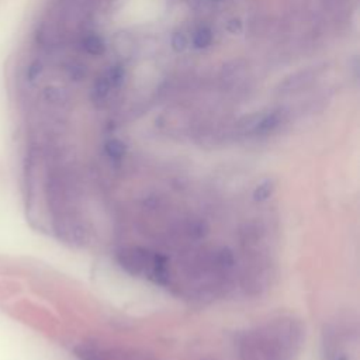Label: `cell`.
Returning <instances> with one entry per match:
<instances>
[{
    "label": "cell",
    "instance_id": "6da1fadb",
    "mask_svg": "<svg viewBox=\"0 0 360 360\" xmlns=\"http://www.w3.org/2000/svg\"><path fill=\"white\" fill-rule=\"evenodd\" d=\"M301 328L288 318H280L249 330L238 343L240 360H297L301 347Z\"/></svg>",
    "mask_w": 360,
    "mask_h": 360
},
{
    "label": "cell",
    "instance_id": "7a4b0ae2",
    "mask_svg": "<svg viewBox=\"0 0 360 360\" xmlns=\"http://www.w3.org/2000/svg\"><path fill=\"white\" fill-rule=\"evenodd\" d=\"M117 256L120 264L128 273L160 285H167L170 283L169 262L163 255L146 248L128 246L122 248Z\"/></svg>",
    "mask_w": 360,
    "mask_h": 360
},
{
    "label": "cell",
    "instance_id": "3957f363",
    "mask_svg": "<svg viewBox=\"0 0 360 360\" xmlns=\"http://www.w3.org/2000/svg\"><path fill=\"white\" fill-rule=\"evenodd\" d=\"M82 360H149L143 354L118 347H100V346H84L77 352Z\"/></svg>",
    "mask_w": 360,
    "mask_h": 360
},
{
    "label": "cell",
    "instance_id": "277c9868",
    "mask_svg": "<svg viewBox=\"0 0 360 360\" xmlns=\"http://www.w3.org/2000/svg\"><path fill=\"white\" fill-rule=\"evenodd\" d=\"M83 48H84V51H86L87 53L94 55V56L103 55L104 51H105L104 41H103L98 35H94V34H90V35L84 37V39H83Z\"/></svg>",
    "mask_w": 360,
    "mask_h": 360
},
{
    "label": "cell",
    "instance_id": "5b68a950",
    "mask_svg": "<svg viewBox=\"0 0 360 360\" xmlns=\"http://www.w3.org/2000/svg\"><path fill=\"white\" fill-rule=\"evenodd\" d=\"M212 42V31L208 27H200L193 35V45L197 49H204Z\"/></svg>",
    "mask_w": 360,
    "mask_h": 360
},
{
    "label": "cell",
    "instance_id": "8992f818",
    "mask_svg": "<svg viewBox=\"0 0 360 360\" xmlns=\"http://www.w3.org/2000/svg\"><path fill=\"white\" fill-rule=\"evenodd\" d=\"M105 153L110 156V158H114V159H120L124 152H125V146L122 142H120L118 139H111L105 143Z\"/></svg>",
    "mask_w": 360,
    "mask_h": 360
},
{
    "label": "cell",
    "instance_id": "52a82bcc",
    "mask_svg": "<svg viewBox=\"0 0 360 360\" xmlns=\"http://www.w3.org/2000/svg\"><path fill=\"white\" fill-rule=\"evenodd\" d=\"M124 69L121 66H112L108 69V72L104 75L108 80V83L111 84V87H117L122 83L124 80Z\"/></svg>",
    "mask_w": 360,
    "mask_h": 360
},
{
    "label": "cell",
    "instance_id": "ba28073f",
    "mask_svg": "<svg viewBox=\"0 0 360 360\" xmlns=\"http://www.w3.org/2000/svg\"><path fill=\"white\" fill-rule=\"evenodd\" d=\"M110 90H111V84L108 83L105 76H101V77H98L96 80V83H94V93H96V96L98 98H104L110 93Z\"/></svg>",
    "mask_w": 360,
    "mask_h": 360
},
{
    "label": "cell",
    "instance_id": "9c48e42d",
    "mask_svg": "<svg viewBox=\"0 0 360 360\" xmlns=\"http://www.w3.org/2000/svg\"><path fill=\"white\" fill-rule=\"evenodd\" d=\"M187 46V39L184 37V34L181 32H174L173 37H172V48L176 51V52H181L184 51Z\"/></svg>",
    "mask_w": 360,
    "mask_h": 360
},
{
    "label": "cell",
    "instance_id": "30bf717a",
    "mask_svg": "<svg viewBox=\"0 0 360 360\" xmlns=\"http://www.w3.org/2000/svg\"><path fill=\"white\" fill-rule=\"evenodd\" d=\"M228 30H229L231 32H233V34L240 32V30H242L240 21H239V20H232V21H229V22H228Z\"/></svg>",
    "mask_w": 360,
    "mask_h": 360
},
{
    "label": "cell",
    "instance_id": "8fae6325",
    "mask_svg": "<svg viewBox=\"0 0 360 360\" xmlns=\"http://www.w3.org/2000/svg\"><path fill=\"white\" fill-rule=\"evenodd\" d=\"M330 360H346L345 354H342V352H335V354H332V359Z\"/></svg>",
    "mask_w": 360,
    "mask_h": 360
},
{
    "label": "cell",
    "instance_id": "7c38bea8",
    "mask_svg": "<svg viewBox=\"0 0 360 360\" xmlns=\"http://www.w3.org/2000/svg\"><path fill=\"white\" fill-rule=\"evenodd\" d=\"M215 1H221V0H215Z\"/></svg>",
    "mask_w": 360,
    "mask_h": 360
}]
</instances>
